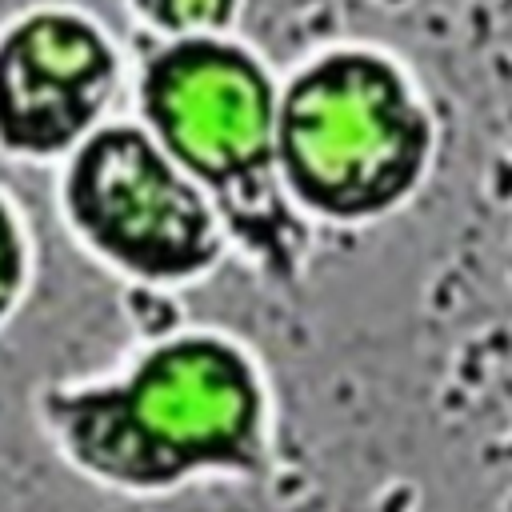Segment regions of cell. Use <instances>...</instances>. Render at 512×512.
<instances>
[{
	"label": "cell",
	"mask_w": 512,
	"mask_h": 512,
	"mask_svg": "<svg viewBox=\"0 0 512 512\" xmlns=\"http://www.w3.org/2000/svg\"><path fill=\"white\" fill-rule=\"evenodd\" d=\"M436 140L424 80L380 40H324L280 68L276 172L316 232L372 228L408 208L432 176Z\"/></svg>",
	"instance_id": "3"
},
{
	"label": "cell",
	"mask_w": 512,
	"mask_h": 512,
	"mask_svg": "<svg viewBox=\"0 0 512 512\" xmlns=\"http://www.w3.org/2000/svg\"><path fill=\"white\" fill-rule=\"evenodd\" d=\"M28 412L64 472L120 500L252 488L280 440L260 348L216 320L152 324L104 368L40 380Z\"/></svg>",
	"instance_id": "1"
},
{
	"label": "cell",
	"mask_w": 512,
	"mask_h": 512,
	"mask_svg": "<svg viewBox=\"0 0 512 512\" xmlns=\"http://www.w3.org/2000/svg\"><path fill=\"white\" fill-rule=\"evenodd\" d=\"M40 284V240L20 192L0 176V336L24 316Z\"/></svg>",
	"instance_id": "6"
},
{
	"label": "cell",
	"mask_w": 512,
	"mask_h": 512,
	"mask_svg": "<svg viewBox=\"0 0 512 512\" xmlns=\"http://www.w3.org/2000/svg\"><path fill=\"white\" fill-rule=\"evenodd\" d=\"M52 212L72 248L140 296H184L232 264L212 200L120 112L52 168Z\"/></svg>",
	"instance_id": "4"
},
{
	"label": "cell",
	"mask_w": 512,
	"mask_h": 512,
	"mask_svg": "<svg viewBox=\"0 0 512 512\" xmlns=\"http://www.w3.org/2000/svg\"><path fill=\"white\" fill-rule=\"evenodd\" d=\"M128 112L212 200L232 264L264 288H300L316 252L276 172L280 68L240 32L128 40Z\"/></svg>",
	"instance_id": "2"
},
{
	"label": "cell",
	"mask_w": 512,
	"mask_h": 512,
	"mask_svg": "<svg viewBox=\"0 0 512 512\" xmlns=\"http://www.w3.org/2000/svg\"><path fill=\"white\" fill-rule=\"evenodd\" d=\"M128 40H196L240 32L248 0H120Z\"/></svg>",
	"instance_id": "7"
},
{
	"label": "cell",
	"mask_w": 512,
	"mask_h": 512,
	"mask_svg": "<svg viewBox=\"0 0 512 512\" xmlns=\"http://www.w3.org/2000/svg\"><path fill=\"white\" fill-rule=\"evenodd\" d=\"M132 44L80 0H28L0 16V160L52 172L128 112Z\"/></svg>",
	"instance_id": "5"
}]
</instances>
